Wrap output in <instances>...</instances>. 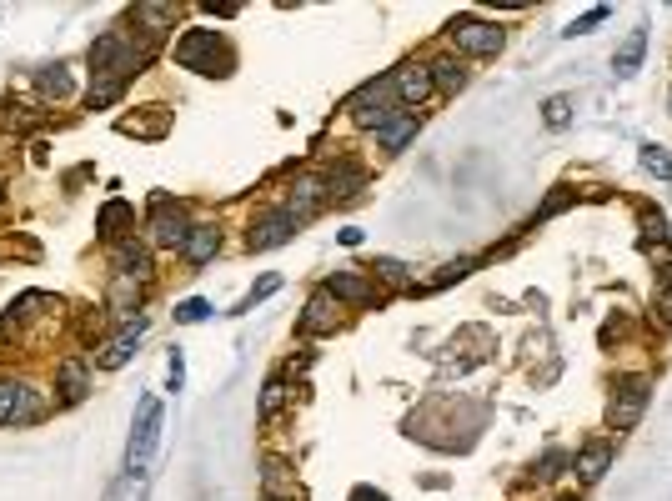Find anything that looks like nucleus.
<instances>
[{
    "label": "nucleus",
    "instance_id": "obj_1",
    "mask_svg": "<svg viewBox=\"0 0 672 501\" xmlns=\"http://www.w3.org/2000/svg\"><path fill=\"white\" fill-rule=\"evenodd\" d=\"M151 56H156V46L151 41H141V36H131V31H106L96 46H91V76H96V86H91V96H86V106L91 111H101V106H111V101H121L126 96V86L151 66Z\"/></svg>",
    "mask_w": 672,
    "mask_h": 501
},
{
    "label": "nucleus",
    "instance_id": "obj_2",
    "mask_svg": "<svg viewBox=\"0 0 672 501\" xmlns=\"http://www.w3.org/2000/svg\"><path fill=\"white\" fill-rule=\"evenodd\" d=\"M176 66L181 71H196V76H231L236 56H231V46H226L221 31H186L176 41Z\"/></svg>",
    "mask_w": 672,
    "mask_h": 501
},
{
    "label": "nucleus",
    "instance_id": "obj_3",
    "mask_svg": "<svg viewBox=\"0 0 672 501\" xmlns=\"http://www.w3.org/2000/svg\"><path fill=\"white\" fill-rule=\"evenodd\" d=\"M347 111H352V121H357V126H372V131H377L392 111H402V106H397V86H392V76L367 81V86L347 101Z\"/></svg>",
    "mask_w": 672,
    "mask_h": 501
},
{
    "label": "nucleus",
    "instance_id": "obj_4",
    "mask_svg": "<svg viewBox=\"0 0 672 501\" xmlns=\"http://www.w3.org/2000/svg\"><path fill=\"white\" fill-rule=\"evenodd\" d=\"M151 241L166 246V251H181L186 236H191V221H186V206L171 201V196H151V221H146Z\"/></svg>",
    "mask_w": 672,
    "mask_h": 501
},
{
    "label": "nucleus",
    "instance_id": "obj_5",
    "mask_svg": "<svg viewBox=\"0 0 672 501\" xmlns=\"http://www.w3.org/2000/svg\"><path fill=\"white\" fill-rule=\"evenodd\" d=\"M647 401H652V381H647V376H627V381L612 391V401H607V426H612V431H632V426L642 421Z\"/></svg>",
    "mask_w": 672,
    "mask_h": 501
},
{
    "label": "nucleus",
    "instance_id": "obj_6",
    "mask_svg": "<svg viewBox=\"0 0 672 501\" xmlns=\"http://www.w3.org/2000/svg\"><path fill=\"white\" fill-rule=\"evenodd\" d=\"M156 441H161V401L141 396V416H136V431H131V446H126V476H141Z\"/></svg>",
    "mask_w": 672,
    "mask_h": 501
},
{
    "label": "nucleus",
    "instance_id": "obj_7",
    "mask_svg": "<svg viewBox=\"0 0 672 501\" xmlns=\"http://www.w3.org/2000/svg\"><path fill=\"white\" fill-rule=\"evenodd\" d=\"M452 46L467 51V56H497L507 46V31L492 26V21H477V16H462L452 21Z\"/></svg>",
    "mask_w": 672,
    "mask_h": 501
},
{
    "label": "nucleus",
    "instance_id": "obj_8",
    "mask_svg": "<svg viewBox=\"0 0 672 501\" xmlns=\"http://www.w3.org/2000/svg\"><path fill=\"white\" fill-rule=\"evenodd\" d=\"M296 226H301V221H296L286 206H271L266 216H256V221H251L246 246H251V251H276V246H286V241L296 236Z\"/></svg>",
    "mask_w": 672,
    "mask_h": 501
},
{
    "label": "nucleus",
    "instance_id": "obj_9",
    "mask_svg": "<svg viewBox=\"0 0 672 501\" xmlns=\"http://www.w3.org/2000/svg\"><path fill=\"white\" fill-rule=\"evenodd\" d=\"M392 86H397V106H402V111H417V106L437 91L427 61H407V66H397V71H392Z\"/></svg>",
    "mask_w": 672,
    "mask_h": 501
},
{
    "label": "nucleus",
    "instance_id": "obj_10",
    "mask_svg": "<svg viewBox=\"0 0 672 501\" xmlns=\"http://www.w3.org/2000/svg\"><path fill=\"white\" fill-rule=\"evenodd\" d=\"M111 271L116 276H126V281H151V271H156V261H151V246H141L136 236H126V241H116L111 246Z\"/></svg>",
    "mask_w": 672,
    "mask_h": 501
},
{
    "label": "nucleus",
    "instance_id": "obj_11",
    "mask_svg": "<svg viewBox=\"0 0 672 501\" xmlns=\"http://www.w3.org/2000/svg\"><path fill=\"white\" fill-rule=\"evenodd\" d=\"M326 291H331L336 301H347V306H382L377 281H372V276H357V271H336V276L326 281Z\"/></svg>",
    "mask_w": 672,
    "mask_h": 501
},
{
    "label": "nucleus",
    "instance_id": "obj_12",
    "mask_svg": "<svg viewBox=\"0 0 672 501\" xmlns=\"http://www.w3.org/2000/svg\"><path fill=\"white\" fill-rule=\"evenodd\" d=\"M146 336V316H131L126 326H121V336H111L106 346H101V356H96V366H106V371H121L126 361H131V351H136V341Z\"/></svg>",
    "mask_w": 672,
    "mask_h": 501
},
{
    "label": "nucleus",
    "instance_id": "obj_13",
    "mask_svg": "<svg viewBox=\"0 0 672 501\" xmlns=\"http://www.w3.org/2000/svg\"><path fill=\"white\" fill-rule=\"evenodd\" d=\"M417 131H422V116H417V111H392V116H387L372 136H377V146H382V151H392V156H397L407 141H417Z\"/></svg>",
    "mask_w": 672,
    "mask_h": 501
},
{
    "label": "nucleus",
    "instance_id": "obj_14",
    "mask_svg": "<svg viewBox=\"0 0 672 501\" xmlns=\"http://www.w3.org/2000/svg\"><path fill=\"white\" fill-rule=\"evenodd\" d=\"M136 231V211H131V201H106L101 206V216H96V236L106 241V246H116V241H126Z\"/></svg>",
    "mask_w": 672,
    "mask_h": 501
},
{
    "label": "nucleus",
    "instance_id": "obj_15",
    "mask_svg": "<svg viewBox=\"0 0 672 501\" xmlns=\"http://www.w3.org/2000/svg\"><path fill=\"white\" fill-rule=\"evenodd\" d=\"M326 331H336V296L321 286L301 311V336H326Z\"/></svg>",
    "mask_w": 672,
    "mask_h": 501
},
{
    "label": "nucleus",
    "instance_id": "obj_16",
    "mask_svg": "<svg viewBox=\"0 0 672 501\" xmlns=\"http://www.w3.org/2000/svg\"><path fill=\"white\" fill-rule=\"evenodd\" d=\"M216 251H221V231L206 221V226H191V236H186V246H181V261H186L191 271H201Z\"/></svg>",
    "mask_w": 672,
    "mask_h": 501
},
{
    "label": "nucleus",
    "instance_id": "obj_17",
    "mask_svg": "<svg viewBox=\"0 0 672 501\" xmlns=\"http://www.w3.org/2000/svg\"><path fill=\"white\" fill-rule=\"evenodd\" d=\"M56 391H61V401H81L86 391H91V366L81 361V356H66L61 366H56Z\"/></svg>",
    "mask_w": 672,
    "mask_h": 501
},
{
    "label": "nucleus",
    "instance_id": "obj_18",
    "mask_svg": "<svg viewBox=\"0 0 672 501\" xmlns=\"http://www.w3.org/2000/svg\"><path fill=\"white\" fill-rule=\"evenodd\" d=\"M171 21H176V6H131V26H136L141 41H151V46H161V36H166Z\"/></svg>",
    "mask_w": 672,
    "mask_h": 501
},
{
    "label": "nucleus",
    "instance_id": "obj_19",
    "mask_svg": "<svg viewBox=\"0 0 672 501\" xmlns=\"http://www.w3.org/2000/svg\"><path fill=\"white\" fill-rule=\"evenodd\" d=\"M642 56H647V26H632V31H627V41H622V46H617V56H612V71L627 81V76H637Z\"/></svg>",
    "mask_w": 672,
    "mask_h": 501
},
{
    "label": "nucleus",
    "instance_id": "obj_20",
    "mask_svg": "<svg viewBox=\"0 0 672 501\" xmlns=\"http://www.w3.org/2000/svg\"><path fill=\"white\" fill-rule=\"evenodd\" d=\"M427 71H432V86H437L442 96L467 91V66H462L457 56H437V61H427Z\"/></svg>",
    "mask_w": 672,
    "mask_h": 501
},
{
    "label": "nucleus",
    "instance_id": "obj_21",
    "mask_svg": "<svg viewBox=\"0 0 672 501\" xmlns=\"http://www.w3.org/2000/svg\"><path fill=\"white\" fill-rule=\"evenodd\" d=\"M607 466H612V441H592V446H582L577 461H572V471H577L582 481H602Z\"/></svg>",
    "mask_w": 672,
    "mask_h": 501
},
{
    "label": "nucleus",
    "instance_id": "obj_22",
    "mask_svg": "<svg viewBox=\"0 0 672 501\" xmlns=\"http://www.w3.org/2000/svg\"><path fill=\"white\" fill-rule=\"evenodd\" d=\"M36 86H41L46 101H66V96L76 91V86H71V71H66L61 61H56V66H41V71H36Z\"/></svg>",
    "mask_w": 672,
    "mask_h": 501
},
{
    "label": "nucleus",
    "instance_id": "obj_23",
    "mask_svg": "<svg viewBox=\"0 0 672 501\" xmlns=\"http://www.w3.org/2000/svg\"><path fill=\"white\" fill-rule=\"evenodd\" d=\"M136 301H141V281H126V276H116V286H111V306L126 316V311H136Z\"/></svg>",
    "mask_w": 672,
    "mask_h": 501
},
{
    "label": "nucleus",
    "instance_id": "obj_24",
    "mask_svg": "<svg viewBox=\"0 0 672 501\" xmlns=\"http://www.w3.org/2000/svg\"><path fill=\"white\" fill-rule=\"evenodd\" d=\"M271 291H281V276H261V281H256V286L241 296V306H236L231 316H246V311H256V301H266Z\"/></svg>",
    "mask_w": 672,
    "mask_h": 501
},
{
    "label": "nucleus",
    "instance_id": "obj_25",
    "mask_svg": "<svg viewBox=\"0 0 672 501\" xmlns=\"http://www.w3.org/2000/svg\"><path fill=\"white\" fill-rule=\"evenodd\" d=\"M281 401H286V381H281V376H271V381H266V391H261L256 416H261V421H271V416L281 411Z\"/></svg>",
    "mask_w": 672,
    "mask_h": 501
},
{
    "label": "nucleus",
    "instance_id": "obj_26",
    "mask_svg": "<svg viewBox=\"0 0 672 501\" xmlns=\"http://www.w3.org/2000/svg\"><path fill=\"white\" fill-rule=\"evenodd\" d=\"M572 201H577V191H572V186H557V191L537 206V216H532V221H552V216H557V211H567Z\"/></svg>",
    "mask_w": 672,
    "mask_h": 501
},
{
    "label": "nucleus",
    "instance_id": "obj_27",
    "mask_svg": "<svg viewBox=\"0 0 672 501\" xmlns=\"http://www.w3.org/2000/svg\"><path fill=\"white\" fill-rule=\"evenodd\" d=\"M41 411H46L41 391H36V386H26V391H21V406H16V426H31V421H41Z\"/></svg>",
    "mask_w": 672,
    "mask_h": 501
},
{
    "label": "nucleus",
    "instance_id": "obj_28",
    "mask_svg": "<svg viewBox=\"0 0 672 501\" xmlns=\"http://www.w3.org/2000/svg\"><path fill=\"white\" fill-rule=\"evenodd\" d=\"M642 171H652V176H662V181H672V156L662 151V146H642Z\"/></svg>",
    "mask_w": 672,
    "mask_h": 501
},
{
    "label": "nucleus",
    "instance_id": "obj_29",
    "mask_svg": "<svg viewBox=\"0 0 672 501\" xmlns=\"http://www.w3.org/2000/svg\"><path fill=\"white\" fill-rule=\"evenodd\" d=\"M21 391L16 381H0V426H16V406H21Z\"/></svg>",
    "mask_w": 672,
    "mask_h": 501
},
{
    "label": "nucleus",
    "instance_id": "obj_30",
    "mask_svg": "<svg viewBox=\"0 0 672 501\" xmlns=\"http://www.w3.org/2000/svg\"><path fill=\"white\" fill-rule=\"evenodd\" d=\"M372 276H382V281H392V286H412V276H407V266L402 261H392V256H377V266H372Z\"/></svg>",
    "mask_w": 672,
    "mask_h": 501
},
{
    "label": "nucleus",
    "instance_id": "obj_31",
    "mask_svg": "<svg viewBox=\"0 0 672 501\" xmlns=\"http://www.w3.org/2000/svg\"><path fill=\"white\" fill-rule=\"evenodd\" d=\"M472 266H477L472 256H462V261H447V266H442V271L432 276V291H442V286H452V281H462V276H467Z\"/></svg>",
    "mask_w": 672,
    "mask_h": 501
},
{
    "label": "nucleus",
    "instance_id": "obj_32",
    "mask_svg": "<svg viewBox=\"0 0 672 501\" xmlns=\"http://www.w3.org/2000/svg\"><path fill=\"white\" fill-rule=\"evenodd\" d=\"M206 316H211V301H201V296H191V301L176 306V321H181V326H196V321H206Z\"/></svg>",
    "mask_w": 672,
    "mask_h": 501
},
{
    "label": "nucleus",
    "instance_id": "obj_33",
    "mask_svg": "<svg viewBox=\"0 0 672 501\" xmlns=\"http://www.w3.org/2000/svg\"><path fill=\"white\" fill-rule=\"evenodd\" d=\"M542 116H547V126L557 131V126H567V121H572V101H567V96H552V101L542 106Z\"/></svg>",
    "mask_w": 672,
    "mask_h": 501
},
{
    "label": "nucleus",
    "instance_id": "obj_34",
    "mask_svg": "<svg viewBox=\"0 0 672 501\" xmlns=\"http://www.w3.org/2000/svg\"><path fill=\"white\" fill-rule=\"evenodd\" d=\"M607 16H612V11H607V6H592V11H587V16H582V21H572V26H567V31H562V36H587V31H592V26H602V21H607Z\"/></svg>",
    "mask_w": 672,
    "mask_h": 501
},
{
    "label": "nucleus",
    "instance_id": "obj_35",
    "mask_svg": "<svg viewBox=\"0 0 672 501\" xmlns=\"http://www.w3.org/2000/svg\"><path fill=\"white\" fill-rule=\"evenodd\" d=\"M642 226H647V236H657V241L667 236V216H662V211H652V206H642Z\"/></svg>",
    "mask_w": 672,
    "mask_h": 501
},
{
    "label": "nucleus",
    "instance_id": "obj_36",
    "mask_svg": "<svg viewBox=\"0 0 672 501\" xmlns=\"http://www.w3.org/2000/svg\"><path fill=\"white\" fill-rule=\"evenodd\" d=\"M166 381H171V391L186 386V361H181V351H171V361H166Z\"/></svg>",
    "mask_w": 672,
    "mask_h": 501
},
{
    "label": "nucleus",
    "instance_id": "obj_37",
    "mask_svg": "<svg viewBox=\"0 0 672 501\" xmlns=\"http://www.w3.org/2000/svg\"><path fill=\"white\" fill-rule=\"evenodd\" d=\"M562 466H567V456H562V451H547L542 466H537V476H562Z\"/></svg>",
    "mask_w": 672,
    "mask_h": 501
},
{
    "label": "nucleus",
    "instance_id": "obj_38",
    "mask_svg": "<svg viewBox=\"0 0 672 501\" xmlns=\"http://www.w3.org/2000/svg\"><path fill=\"white\" fill-rule=\"evenodd\" d=\"M352 501H392V496H387V491H377V486H357V491H352Z\"/></svg>",
    "mask_w": 672,
    "mask_h": 501
},
{
    "label": "nucleus",
    "instance_id": "obj_39",
    "mask_svg": "<svg viewBox=\"0 0 672 501\" xmlns=\"http://www.w3.org/2000/svg\"><path fill=\"white\" fill-rule=\"evenodd\" d=\"M336 241H342V246H362V231H357V226H347V231L336 236Z\"/></svg>",
    "mask_w": 672,
    "mask_h": 501
},
{
    "label": "nucleus",
    "instance_id": "obj_40",
    "mask_svg": "<svg viewBox=\"0 0 672 501\" xmlns=\"http://www.w3.org/2000/svg\"><path fill=\"white\" fill-rule=\"evenodd\" d=\"M562 501H572V496H562Z\"/></svg>",
    "mask_w": 672,
    "mask_h": 501
}]
</instances>
